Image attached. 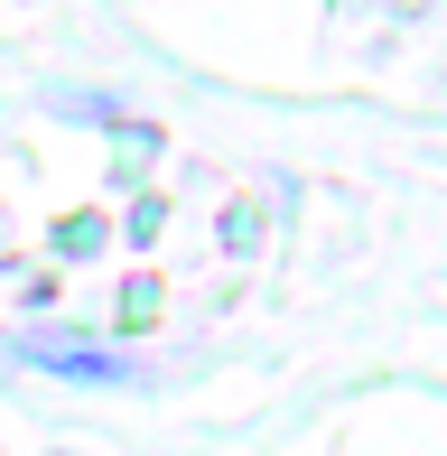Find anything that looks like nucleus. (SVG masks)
Wrapping results in <instances>:
<instances>
[{
  "instance_id": "1",
  "label": "nucleus",
  "mask_w": 447,
  "mask_h": 456,
  "mask_svg": "<svg viewBox=\"0 0 447 456\" xmlns=\"http://www.w3.org/2000/svg\"><path fill=\"white\" fill-rule=\"evenodd\" d=\"M28 363L47 372H85V382H131V354H103V345H66V336H37Z\"/></svg>"
}]
</instances>
